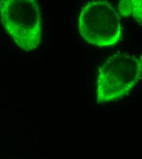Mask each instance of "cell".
Masks as SVG:
<instances>
[{
	"instance_id": "3",
	"label": "cell",
	"mask_w": 142,
	"mask_h": 159,
	"mask_svg": "<svg viewBox=\"0 0 142 159\" xmlns=\"http://www.w3.org/2000/svg\"><path fill=\"white\" fill-rule=\"evenodd\" d=\"M78 24L81 37L96 46L113 45L121 36L120 16L107 1L88 3L81 9Z\"/></svg>"
},
{
	"instance_id": "2",
	"label": "cell",
	"mask_w": 142,
	"mask_h": 159,
	"mask_svg": "<svg viewBox=\"0 0 142 159\" xmlns=\"http://www.w3.org/2000/svg\"><path fill=\"white\" fill-rule=\"evenodd\" d=\"M142 72V58L127 53L110 57L98 70V103L117 100L126 95L139 82Z\"/></svg>"
},
{
	"instance_id": "4",
	"label": "cell",
	"mask_w": 142,
	"mask_h": 159,
	"mask_svg": "<svg viewBox=\"0 0 142 159\" xmlns=\"http://www.w3.org/2000/svg\"><path fill=\"white\" fill-rule=\"evenodd\" d=\"M142 0H123L119 3V11L122 16H132L142 26Z\"/></svg>"
},
{
	"instance_id": "1",
	"label": "cell",
	"mask_w": 142,
	"mask_h": 159,
	"mask_svg": "<svg viewBox=\"0 0 142 159\" xmlns=\"http://www.w3.org/2000/svg\"><path fill=\"white\" fill-rule=\"evenodd\" d=\"M0 20L4 29L23 50L29 52L41 44L42 22L35 0H1Z\"/></svg>"
}]
</instances>
